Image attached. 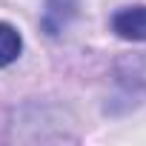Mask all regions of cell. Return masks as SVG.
<instances>
[{"label": "cell", "mask_w": 146, "mask_h": 146, "mask_svg": "<svg viewBox=\"0 0 146 146\" xmlns=\"http://www.w3.org/2000/svg\"><path fill=\"white\" fill-rule=\"evenodd\" d=\"M117 75H120V80L126 86H135V89L146 92V52L117 60Z\"/></svg>", "instance_id": "3"}, {"label": "cell", "mask_w": 146, "mask_h": 146, "mask_svg": "<svg viewBox=\"0 0 146 146\" xmlns=\"http://www.w3.org/2000/svg\"><path fill=\"white\" fill-rule=\"evenodd\" d=\"M78 3L75 0H46V9H43V29L49 35H60L66 29V23L75 17Z\"/></svg>", "instance_id": "2"}, {"label": "cell", "mask_w": 146, "mask_h": 146, "mask_svg": "<svg viewBox=\"0 0 146 146\" xmlns=\"http://www.w3.org/2000/svg\"><path fill=\"white\" fill-rule=\"evenodd\" d=\"M20 49H23V40H20V32L9 23H0V66H9L20 57Z\"/></svg>", "instance_id": "4"}, {"label": "cell", "mask_w": 146, "mask_h": 146, "mask_svg": "<svg viewBox=\"0 0 146 146\" xmlns=\"http://www.w3.org/2000/svg\"><path fill=\"white\" fill-rule=\"evenodd\" d=\"M112 29L123 40H146V6H126L112 17Z\"/></svg>", "instance_id": "1"}]
</instances>
